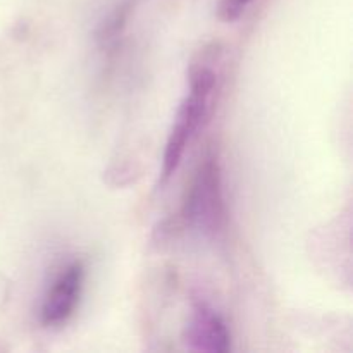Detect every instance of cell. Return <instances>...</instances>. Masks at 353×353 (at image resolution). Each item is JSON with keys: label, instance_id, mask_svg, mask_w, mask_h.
I'll return each mask as SVG.
<instances>
[{"label": "cell", "instance_id": "cell-2", "mask_svg": "<svg viewBox=\"0 0 353 353\" xmlns=\"http://www.w3.org/2000/svg\"><path fill=\"white\" fill-rule=\"evenodd\" d=\"M186 221L196 223L205 233H217L223 226L224 207L221 196V176L216 159H207L183 205Z\"/></svg>", "mask_w": 353, "mask_h": 353}, {"label": "cell", "instance_id": "cell-3", "mask_svg": "<svg viewBox=\"0 0 353 353\" xmlns=\"http://www.w3.org/2000/svg\"><path fill=\"white\" fill-rule=\"evenodd\" d=\"M85 268L81 262H72L59 276L55 285L48 292L41 307V323L43 326H59L65 323L74 312L81 295Z\"/></svg>", "mask_w": 353, "mask_h": 353}, {"label": "cell", "instance_id": "cell-4", "mask_svg": "<svg viewBox=\"0 0 353 353\" xmlns=\"http://www.w3.org/2000/svg\"><path fill=\"white\" fill-rule=\"evenodd\" d=\"M185 343L195 352H228L230 333L217 314L205 305H196L185 327Z\"/></svg>", "mask_w": 353, "mask_h": 353}, {"label": "cell", "instance_id": "cell-5", "mask_svg": "<svg viewBox=\"0 0 353 353\" xmlns=\"http://www.w3.org/2000/svg\"><path fill=\"white\" fill-rule=\"evenodd\" d=\"M131 10V0H126L124 3H121L116 10L109 16V19L102 24L99 33V40L102 45H112L117 40V37L121 34V31L126 26L128 16H130Z\"/></svg>", "mask_w": 353, "mask_h": 353}, {"label": "cell", "instance_id": "cell-1", "mask_svg": "<svg viewBox=\"0 0 353 353\" xmlns=\"http://www.w3.org/2000/svg\"><path fill=\"white\" fill-rule=\"evenodd\" d=\"M214 85H216V74L212 72V69L199 68L192 72L190 95L183 100L174 126L169 133L168 143H165L164 164H162V178L164 179H169L174 174L183 154H185L190 137L205 117Z\"/></svg>", "mask_w": 353, "mask_h": 353}, {"label": "cell", "instance_id": "cell-6", "mask_svg": "<svg viewBox=\"0 0 353 353\" xmlns=\"http://www.w3.org/2000/svg\"><path fill=\"white\" fill-rule=\"evenodd\" d=\"M252 0H219V6H217V12L219 17L226 23H233L238 17L243 14V10L247 9V6Z\"/></svg>", "mask_w": 353, "mask_h": 353}]
</instances>
